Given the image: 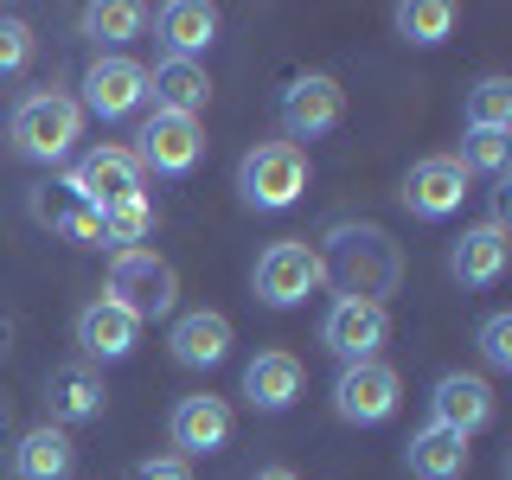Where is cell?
Instances as JSON below:
<instances>
[{
	"instance_id": "obj_6",
	"label": "cell",
	"mask_w": 512,
	"mask_h": 480,
	"mask_svg": "<svg viewBox=\"0 0 512 480\" xmlns=\"http://www.w3.org/2000/svg\"><path fill=\"white\" fill-rule=\"evenodd\" d=\"M397 397H404V378H397L384 359H359V365H346V372L333 378V410H340V423H359V429L397 416Z\"/></svg>"
},
{
	"instance_id": "obj_27",
	"label": "cell",
	"mask_w": 512,
	"mask_h": 480,
	"mask_svg": "<svg viewBox=\"0 0 512 480\" xmlns=\"http://www.w3.org/2000/svg\"><path fill=\"white\" fill-rule=\"evenodd\" d=\"M154 224H160V212L148 199H128V205H116V212H103V244L141 250V237H154Z\"/></svg>"
},
{
	"instance_id": "obj_12",
	"label": "cell",
	"mask_w": 512,
	"mask_h": 480,
	"mask_svg": "<svg viewBox=\"0 0 512 480\" xmlns=\"http://www.w3.org/2000/svg\"><path fill=\"white\" fill-rule=\"evenodd\" d=\"M429 423L455 429V436H474V429L493 423V384L480 372H442L436 397H429Z\"/></svg>"
},
{
	"instance_id": "obj_14",
	"label": "cell",
	"mask_w": 512,
	"mask_h": 480,
	"mask_svg": "<svg viewBox=\"0 0 512 480\" xmlns=\"http://www.w3.org/2000/svg\"><path fill=\"white\" fill-rule=\"evenodd\" d=\"M109 404L103 378H96V365L71 359V365H52V378H45V410H52V429H71V423H96Z\"/></svg>"
},
{
	"instance_id": "obj_30",
	"label": "cell",
	"mask_w": 512,
	"mask_h": 480,
	"mask_svg": "<svg viewBox=\"0 0 512 480\" xmlns=\"http://www.w3.org/2000/svg\"><path fill=\"white\" fill-rule=\"evenodd\" d=\"M26 58H32V26L20 20V13H0V77L20 71Z\"/></svg>"
},
{
	"instance_id": "obj_3",
	"label": "cell",
	"mask_w": 512,
	"mask_h": 480,
	"mask_svg": "<svg viewBox=\"0 0 512 480\" xmlns=\"http://www.w3.org/2000/svg\"><path fill=\"white\" fill-rule=\"evenodd\" d=\"M320 282H327V263H320V250L308 244V237H282V244H269L263 256H256V269H250L256 301H269V308H301Z\"/></svg>"
},
{
	"instance_id": "obj_29",
	"label": "cell",
	"mask_w": 512,
	"mask_h": 480,
	"mask_svg": "<svg viewBox=\"0 0 512 480\" xmlns=\"http://www.w3.org/2000/svg\"><path fill=\"white\" fill-rule=\"evenodd\" d=\"M480 359H487V372H512V314H487V327H480Z\"/></svg>"
},
{
	"instance_id": "obj_9",
	"label": "cell",
	"mask_w": 512,
	"mask_h": 480,
	"mask_svg": "<svg viewBox=\"0 0 512 480\" xmlns=\"http://www.w3.org/2000/svg\"><path fill=\"white\" fill-rule=\"evenodd\" d=\"M199 154H205L199 116H167V109H154V116H148V128H141V148H135L141 173L154 167V173H167V180L192 173V167H199Z\"/></svg>"
},
{
	"instance_id": "obj_8",
	"label": "cell",
	"mask_w": 512,
	"mask_h": 480,
	"mask_svg": "<svg viewBox=\"0 0 512 480\" xmlns=\"http://www.w3.org/2000/svg\"><path fill=\"white\" fill-rule=\"evenodd\" d=\"M141 103H148V71H141L135 58L103 52L84 71V103L77 109H90V116H103V122H122V116H135Z\"/></svg>"
},
{
	"instance_id": "obj_15",
	"label": "cell",
	"mask_w": 512,
	"mask_h": 480,
	"mask_svg": "<svg viewBox=\"0 0 512 480\" xmlns=\"http://www.w3.org/2000/svg\"><path fill=\"white\" fill-rule=\"evenodd\" d=\"M506 263H512V237H506L500 218H493V224H474V231H461V244L448 250V269H455L461 288H493V282L506 276Z\"/></svg>"
},
{
	"instance_id": "obj_11",
	"label": "cell",
	"mask_w": 512,
	"mask_h": 480,
	"mask_svg": "<svg viewBox=\"0 0 512 480\" xmlns=\"http://www.w3.org/2000/svg\"><path fill=\"white\" fill-rule=\"evenodd\" d=\"M340 109H346V96H340V84H333L327 71H308V77H295V84L282 90V128L295 141H320L333 122H340Z\"/></svg>"
},
{
	"instance_id": "obj_25",
	"label": "cell",
	"mask_w": 512,
	"mask_h": 480,
	"mask_svg": "<svg viewBox=\"0 0 512 480\" xmlns=\"http://www.w3.org/2000/svg\"><path fill=\"white\" fill-rule=\"evenodd\" d=\"M461 173H487V180H506V160H512V128H468L461 141Z\"/></svg>"
},
{
	"instance_id": "obj_28",
	"label": "cell",
	"mask_w": 512,
	"mask_h": 480,
	"mask_svg": "<svg viewBox=\"0 0 512 480\" xmlns=\"http://www.w3.org/2000/svg\"><path fill=\"white\" fill-rule=\"evenodd\" d=\"M468 128H512V77H480L468 90Z\"/></svg>"
},
{
	"instance_id": "obj_5",
	"label": "cell",
	"mask_w": 512,
	"mask_h": 480,
	"mask_svg": "<svg viewBox=\"0 0 512 480\" xmlns=\"http://www.w3.org/2000/svg\"><path fill=\"white\" fill-rule=\"evenodd\" d=\"M64 192H77L84 205H96V212H116L128 199H148V173H141V160L128 148H90L71 167Z\"/></svg>"
},
{
	"instance_id": "obj_23",
	"label": "cell",
	"mask_w": 512,
	"mask_h": 480,
	"mask_svg": "<svg viewBox=\"0 0 512 480\" xmlns=\"http://www.w3.org/2000/svg\"><path fill=\"white\" fill-rule=\"evenodd\" d=\"M141 26H148V7H135V0H96L84 13V32L96 45H128Z\"/></svg>"
},
{
	"instance_id": "obj_1",
	"label": "cell",
	"mask_w": 512,
	"mask_h": 480,
	"mask_svg": "<svg viewBox=\"0 0 512 480\" xmlns=\"http://www.w3.org/2000/svg\"><path fill=\"white\" fill-rule=\"evenodd\" d=\"M84 141V109H77V96L64 90H32L20 109H13V148L26 160H64Z\"/></svg>"
},
{
	"instance_id": "obj_7",
	"label": "cell",
	"mask_w": 512,
	"mask_h": 480,
	"mask_svg": "<svg viewBox=\"0 0 512 480\" xmlns=\"http://www.w3.org/2000/svg\"><path fill=\"white\" fill-rule=\"evenodd\" d=\"M391 340V314H384V301H359V295H340L320 320V346L333 352V359L359 365V359H378V346Z\"/></svg>"
},
{
	"instance_id": "obj_2",
	"label": "cell",
	"mask_w": 512,
	"mask_h": 480,
	"mask_svg": "<svg viewBox=\"0 0 512 480\" xmlns=\"http://www.w3.org/2000/svg\"><path fill=\"white\" fill-rule=\"evenodd\" d=\"M109 301L128 308L135 320H160L173 314V301H180V276H173V263L160 250H116V263H109Z\"/></svg>"
},
{
	"instance_id": "obj_18",
	"label": "cell",
	"mask_w": 512,
	"mask_h": 480,
	"mask_svg": "<svg viewBox=\"0 0 512 480\" xmlns=\"http://www.w3.org/2000/svg\"><path fill=\"white\" fill-rule=\"evenodd\" d=\"M301 384H308V372H301L295 352H256V359L244 365V397H250L256 410H269V416L295 410Z\"/></svg>"
},
{
	"instance_id": "obj_4",
	"label": "cell",
	"mask_w": 512,
	"mask_h": 480,
	"mask_svg": "<svg viewBox=\"0 0 512 480\" xmlns=\"http://www.w3.org/2000/svg\"><path fill=\"white\" fill-rule=\"evenodd\" d=\"M237 192L250 205H263V212H282V205H295L308 192V154L295 141H256L244 167H237Z\"/></svg>"
},
{
	"instance_id": "obj_20",
	"label": "cell",
	"mask_w": 512,
	"mask_h": 480,
	"mask_svg": "<svg viewBox=\"0 0 512 480\" xmlns=\"http://www.w3.org/2000/svg\"><path fill=\"white\" fill-rule=\"evenodd\" d=\"M404 461H410L416 480H461L468 474V436H455V429H442V423H423L410 436Z\"/></svg>"
},
{
	"instance_id": "obj_22",
	"label": "cell",
	"mask_w": 512,
	"mask_h": 480,
	"mask_svg": "<svg viewBox=\"0 0 512 480\" xmlns=\"http://www.w3.org/2000/svg\"><path fill=\"white\" fill-rule=\"evenodd\" d=\"M71 468H77V448L52 423L26 429L20 448H13V474H20V480H71Z\"/></svg>"
},
{
	"instance_id": "obj_17",
	"label": "cell",
	"mask_w": 512,
	"mask_h": 480,
	"mask_svg": "<svg viewBox=\"0 0 512 480\" xmlns=\"http://www.w3.org/2000/svg\"><path fill=\"white\" fill-rule=\"evenodd\" d=\"M167 352L180 365H192V372H212V365L231 359V320H224L218 308H199V314H180L167 333Z\"/></svg>"
},
{
	"instance_id": "obj_31",
	"label": "cell",
	"mask_w": 512,
	"mask_h": 480,
	"mask_svg": "<svg viewBox=\"0 0 512 480\" xmlns=\"http://www.w3.org/2000/svg\"><path fill=\"white\" fill-rule=\"evenodd\" d=\"M128 480H192V468H186L180 455H154V461H135Z\"/></svg>"
},
{
	"instance_id": "obj_32",
	"label": "cell",
	"mask_w": 512,
	"mask_h": 480,
	"mask_svg": "<svg viewBox=\"0 0 512 480\" xmlns=\"http://www.w3.org/2000/svg\"><path fill=\"white\" fill-rule=\"evenodd\" d=\"M250 480H295L288 468H263V474H250Z\"/></svg>"
},
{
	"instance_id": "obj_26",
	"label": "cell",
	"mask_w": 512,
	"mask_h": 480,
	"mask_svg": "<svg viewBox=\"0 0 512 480\" xmlns=\"http://www.w3.org/2000/svg\"><path fill=\"white\" fill-rule=\"evenodd\" d=\"M45 224H52L58 237H71V244H103V212L84 205L77 192H64L58 205H45Z\"/></svg>"
},
{
	"instance_id": "obj_16",
	"label": "cell",
	"mask_w": 512,
	"mask_h": 480,
	"mask_svg": "<svg viewBox=\"0 0 512 480\" xmlns=\"http://www.w3.org/2000/svg\"><path fill=\"white\" fill-rule=\"evenodd\" d=\"M135 340H141V320L128 314V308H116L109 295H96L90 308L77 314V346H84V365H90V359L116 365V359H128V352H135Z\"/></svg>"
},
{
	"instance_id": "obj_10",
	"label": "cell",
	"mask_w": 512,
	"mask_h": 480,
	"mask_svg": "<svg viewBox=\"0 0 512 480\" xmlns=\"http://www.w3.org/2000/svg\"><path fill=\"white\" fill-rule=\"evenodd\" d=\"M461 199H468V173H461L455 154H429V160H416V167L404 173V205L416 218H429V224L461 212Z\"/></svg>"
},
{
	"instance_id": "obj_21",
	"label": "cell",
	"mask_w": 512,
	"mask_h": 480,
	"mask_svg": "<svg viewBox=\"0 0 512 480\" xmlns=\"http://www.w3.org/2000/svg\"><path fill=\"white\" fill-rule=\"evenodd\" d=\"M218 39V7H205V0H173V7H160V45H167V58H192Z\"/></svg>"
},
{
	"instance_id": "obj_24",
	"label": "cell",
	"mask_w": 512,
	"mask_h": 480,
	"mask_svg": "<svg viewBox=\"0 0 512 480\" xmlns=\"http://www.w3.org/2000/svg\"><path fill=\"white\" fill-rule=\"evenodd\" d=\"M391 20L410 45H442L448 32H455V7H448V0H404Z\"/></svg>"
},
{
	"instance_id": "obj_19",
	"label": "cell",
	"mask_w": 512,
	"mask_h": 480,
	"mask_svg": "<svg viewBox=\"0 0 512 480\" xmlns=\"http://www.w3.org/2000/svg\"><path fill=\"white\" fill-rule=\"evenodd\" d=\"M148 96H154V109H167V116H199L205 96H212V77H205V64H192V58H160L148 71Z\"/></svg>"
},
{
	"instance_id": "obj_13",
	"label": "cell",
	"mask_w": 512,
	"mask_h": 480,
	"mask_svg": "<svg viewBox=\"0 0 512 480\" xmlns=\"http://www.w3.org/2000/svg\"><path fill=\"white\" fill-rule=\"evenodd\" d=\"M167 436L173 448H180V461L186 455H218L224 442H231V404L212 391H199V397H180L167 416Z\"/></svg>"
}]
</instances>
